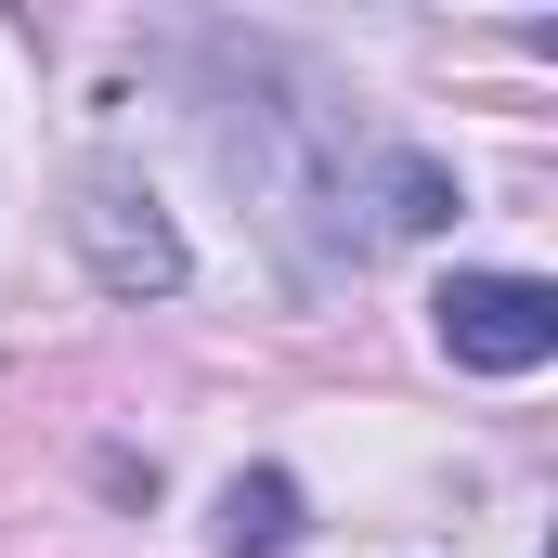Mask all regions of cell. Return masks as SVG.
<instances>
[{
    "instance_id": "obj_3",
    "label": "cell",
    "mask_w": 558,
    "mask_h": 558,
    "mask_svg": "<svg viewBox=\"0 0 558 558\" xmlns=\"http://www.w3.org/2000/svg\"><path fill=\"white\" fill-rule=\"evenodd\" d=\"M274 546H299V481L286 468H247L221 494V558H274Z\"/></svg>"
},
{
    "instance_id": "obj_1",
    "label": "cell",
    "mask_w": 558,
    "mask_h": 558,
    "mask_svg": "<svg viewBox=\"0 0 558 558\" xmlns=\"http://www.w3.org/2000/svg\"><path fill=\"white\" fill-rule=\"evenodd\" d=\"M428 312H441V351L481 364V377H533L558 351V286H533V274H454Z\"/></svg>"
},
{
    "instance_id": "obj_2",
    "label": "cell",
    "mask_w": 558,
    "mask_h": 558,
    "mask_svg": "<svg viewBox=\"0 0 558 558\" xmlns=\"http://www.w3.org/2000/svg\"><path fill=\"white\" fill-rule=\"evenodd\" d=\"M78 247H92V274L118 286V299H169L182 286V234L156 221V195H143L131 169H92L78 182Z\"/></svg>"
}]
</instances>
